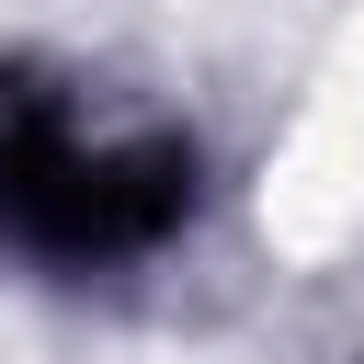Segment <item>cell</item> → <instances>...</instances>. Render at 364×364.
I'll use <instances>...</instances> for the list:
<instances>
[{
    "label": "cell",
    "mask_w": 364,
    "mask_h": 364,
    "mask_svg": "<svg viewBox=\"0 0 364 364\" xmlns=\"http://www.w3.org/2000/svg\"><path fill=\"white\" fill-rule=\"evenodd\" d=\"M193 216V136L68 80V68H11L0 80V239L91 273L136 262Z\"/></svg>",
    "instance_id": "1"
}]
</instances>
